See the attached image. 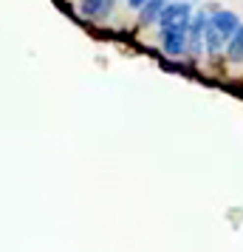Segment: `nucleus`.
I'll return each mask as SVG.
<instances>
[{"label": "nucleus", "mask_w": 243, "mask_h": 252, "mask_svg": "<svg viewBox=\"0 0 243 252\" xmlns=\"http://www.w3.org/2000/svg\"><path fill=\"white\" fill-rule=\"evenodd\" d=\"M189 20H192L189 3H167L164 12L159 14L162 32H167V29H189Z\"/></svg>", "instance_id": "f257e3e1"}, {"label": "nucleus", "mask_w": 243, "mask_h": 252, "mask_svg": "<svg viewBox=\"0 0 243 252\" xmlns=\"http://www.w3.org/2000/svg\"><path fill=\"white\" fill-rule=\"evenodd\" d=\"M209 23L218 29V34L223 37V40H232V37H235V32L241 29V20H238V14L223 12V9H215V14L209 17Z\"/></svg>", "instance_id": "f03ea898"}, {"label": "nucleus", "mask_w": 243, "mask_h": 252, "mask_svg": "<svg viewBox=\"0 0 243 252\" xmlns=\"http://www.w3.org/2000/svg\"><path fill=\"white\" fill-rule=\"evenodd\" d=\"M162 48L170 57H178L187 51V29H167L162 32Z\"/></svg>", "instance_id": "7ed1b4c3"}, {"label": "nucleus", "mask_w": 243, "mask_h": 252, "mask_svg": "<svg viewBox=\"0 0 243 252\" xmlns=\"http://www.w3.org/2000/svg\"><path fill=\"white\" fill-rule=\"evenodd\" d=\"M209 17L204 12H198L192 20H189V29H187V46L192 48V54H198L201 51V46H204V29H207Z\"/></svg>", "instance_id": "20e7f679"}, {"label": "nucleus", "mask_w": 243, "mask_h": 252, "mask_svg": "<svg viewBox=\"0 0 243 252\" xmlns=\"http://www.w3.org/2000/svg\"><path fill=\"white\" fill-rule=\"evenodd\" d=\"M116 0H82L80 3V12L85 17H105V14L113 9Z\"/></svg>", "instance_id": "39448f33"}, {"label": "nucleus", "mask_w": 243, "mask_h": 252, "mask_svg": "<svg viewBox=\"0 0 243 252\" xmlns=\"http://www.w3.org/2000/svg\"><path fill=\"white\" fill-rule=\"evenodd\" d=\"M164 6H167V0H150V3H144V6H141V14H139V23L141 26L156 23L159 14L164 12Z\"/></svg>", "instance_id": "423d86ee"}, {"label": "nucleus", "mask_w": 243, "mask_h": 252, "mask_svg": "<svg viewBox=\"0 0 243 252\" xmlns=\"http://www.w3.org/2000/svg\"><path fill=\"white\" fill-rule=\"evenodd\" d=\"M223 43H226V40L218 34V29L212 23H207V29H204V46H207L209 54H218L220 48H223Z\"/></svg>", "instance_id": "0eeeda50"}, {"label": "nucleus", "mask_w": 243, "mask_h": 252, "mask_svg": "<svg viewBox=\"0 0 243 252\" xmlns=\"http://www.w3.org/2000/svg\"><path fill=\"white\" fill-rule=\"evenodd\" d=\"M229 57L232 60H243V26L235 32V37L229 40Z\"/></svg>", "instance_id": "6e6552de"}, {"label": "nucleus", "mask_w": 243, "mask_h": 252, "mask_svg": "<svg viewBox=\"0 0 243 252\" xmlns=\"http://www.w3.org/2000/svg\"><path fill=\"white\" fill-rule=\"evenodd\" d=\"M130 6H133V9H141V6H144V3H150V0H128Z\"/></svg>", "instance_id": "1a4fd4ad"}]
</instances>
